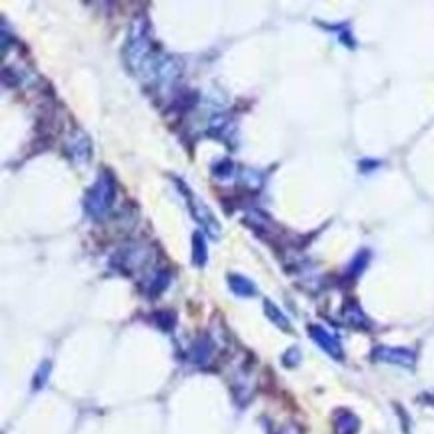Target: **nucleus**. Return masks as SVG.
Returning <instances> with one entry per match:
<instances>
[{"label": "nucleus", "mask_w": 434, "mask_h": 434, "mask_svg": "<svg viewBox=\"0 0 434 434\" xmlns=\"http://www.w3.org/2000/svg\"><path fill=\"white\" fill-rule=\"evenodd\" d=\"M116 200V180L110 170H103L84 198V210L90 218L103 220Z\"/></svg>", "instance_id": "obj_1"}, {"label": "nucleus", "mask_w": 434, "mask_h": 434, "mask_svg": "<svg viewBox=\"0 0 434 434\" xmlns=\"http://www.w3.org/2000/svg\"><path fill=\"white\" fill-rule=\"evenodd\" d=\"M178 188L183 190V194H185L186 200H188L190 214H192V216H194V218L203 225V228L207 230L210 236H214V238H216V236L220 234V227L216 225L214 214L208 210V207L205 205V203H200V198H198V196H196V194H194V192H192V190H190L185 183H180V180H178Z\"/></svg>", "instance_id": "obj_2"}, {"label": "nucleus", "mask_w": 434, "mask_h": 434, "mask_svg": "<svg viewBox=\"0 0 434 434\" xmlns=\"http://www.w3.org/2000/svg\"><path fill=\"white\" fill-rule=\"evenodd\" d=\"M372 356L376 360H382V362H391V364H400V366H406L411 369L414 364V352L411 349H391V347H378L374 349Z\"/></svg>", "instance_id": "obj_3"}, {"label": "nucleus", "mask_w": 434, "mask_h": 434, "mask_svg": "<svg viewBox=\"0 0 434 434\" xmlns=\"http://www.w3.org/2000/svg\"><path fill=\"white\" fill-rule=\"evenodd\" d=\"M309 332L310 336H312V340H314L322 351L329 352L334 358H342V347H340V342H338L336 336H332L331 332L324 331L322 327H310Z\"/></svg>", "instance_id": "obj_4"}, {"label": "nucleus", "mask_w": 434, "mask_h": 434, "mask_svg": "<svg viewBox=\"0 0 434 434\" xmlns=\"http://www.w3.org/2000/svg\"><path fill=\"white\" fill-rule=\"evenodd\" d=\"M212 351H214L212 340H210L208 336H200V338L192 344V349H190V358H192V362H196V364H207L208 360H210V356H212Z\"/></svg>", "instance_id": "obj_5"}, {"label": "nucleus", "mask_w": 434, "mask_h": 434, "mask_svg": "<svg viewBox=\"0 0 434 434\" xmlns=\"http://www.w3.org/2000/svg\"><path fill=\"white\" fill-rule=\"evenodd\" d=\"M228 287L234 294L238 296H254L256 294V287L252 280L245 278L242 274H228Z\"/></svg>", "instance_id": "obj_6"}, {"label": "nucleus", "mask_w": 434, "mask_h": 434, "mask_svg": "<svg viewBox=\"0 0 434 434\" xmlns=\"http://www.w3.org/2000/svg\"><path fill=\"white\" fill-rule=\"evenodd\" d=\"M358 418L352 413H340L334 418V433L336 434H356Z\"/></svg>", "instance_id": "obj_7"}, {"label": "nucleus", "mask_w": 434, "mask_h": 434, "mask_svg": "<svg viewBox=\"0 0 434 434\" xmlns=\"http://www.w3.org/2000/svg\"><path fill=\"white\" fill-rule=\"evenodd\" d=\"M68 154L76 161V163H83L88 158V154H90V143H88V138L81 134L79 138H72L70 141V146H68Z\"/></svg>", "instance_id": "obj_8"}, {"label": "nucleus", "mask_w": 434, "mask_h": 434, "mask_svg": "<svg viewBox=\"0 0 434 434\" xmlns=\"http://www.w3.org/2000/svg\"><path fill=\"white\" fill-rule=\"evenodd\" d=\"M265 312H267V318H270V320H272L278 329H282V331H287V332L292 331L289 318L285 316V312L278 309L272 300H265Z\"/></svg>", "instance_id": "obj_9"}, {"label": "nucleus", "mask_w": 434, "mask_h": 434, "mask_svg": "<svg viewBox=\"0 0 434 434\" xmlns=\"http://www.w3.org/2000/svg\"><path fill=\"white\" fill-rule=\"evenodd\" d=\"M192 262L196 267H203L207 262V240L203 236V232H194L192 234Z\"/></svg>", "instance_id": "obj_10"}, {"label": "nucleus", "mask_w": 434, "mask_h": 434, "mask_svg": "<svg viewBox=\"0 0 434 434\" xmlns=\"http://www.w3.org/2000/svg\"><path fill=\"white\" fill-rule=\"evenodd\" d=\"M344 318L351 327H356V329H366L369 327V320H366L364 312L360 310L356 302H351L349 307H344Z\"/></svg>", "instance_id": "obj_11"}, {"label": "nucleus", "mask_w": 434, "mask_h": 434, "mask_svg": "<svg viewBox=\"0 0 434 434\" xmlns=\"http://www.w3.org/2000/svg\"><path fill=\"white\" fill-rule=\"evenodd\" d=\"M234 172H236V166L232 165L230 161H223V163L214 166V176H218L220 180H227L230 176H234Z\"/></svg>", "instance_id": "obj_12"}, {"label": "nucleus", "mask_w": 434, "mask_h": 434, "mask_svg": "<svg viewBox=\"0 0 434 434\" xmlns=\"http://www.w3.org/2000/svg\"><path fill=\"white\" fill-rule=\"evenodd\" d=\"M48 374H50V362H42V366L37 372V376H34V389H42L46 384Z\"/></svg>", "instance_id": "obj_13"}, {"label": "nucleus", "mask_w": 434, "mask_h": 434, "mask_svg": "<svg viewBox=\"0 0 434 434\" xmlns=\"http://www.w3.org/2000/svg\"><path fill=\"white\" fill-rule=\"evenodd\" d=\"M154 318H156V324H158L163 331H170V329H172V324H174V322H168V318H170V320L174 318V316H172V312H156V316H154Z\"/></svg>", "instance_id": "obj_14"}, {"label": "nucleus", "mask_w": 434, "mask_h": 434, "mask_svg": "<svg viewBox=\"0 0 434 434\" xmlns=\"http://www.w3.org/2000/svg\"><path fill=\"white\" fill-rule=\"evenodd\" d=\"M298 360H300V352L296 351V349H290V351L285 354V362H287L289 366H294Z\"/></svg>", "instance_id": "obj_15"}, {"label": "nucleus", "mask_w": 434, "mask_h": 434, "mask_svg": "<svg viewBox=\"0 0 434 434\" xmlns=\"http://www.w3.org/2000/svg\"><path fill=\"white\" fill-rule=\"evenodd\" d=\"M278 434H300V431H298V426H285Z\"/></svg>", "instance_id": "obj_16"}]
</instances>
